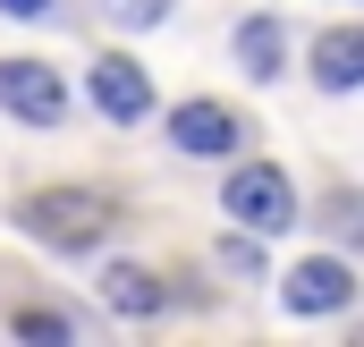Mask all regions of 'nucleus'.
Instances as JSON below:
<instances>
[{"instance_id":"1","label":"nucleus","mask_w":364,"mask_h":347,"mask_svg":"<svg viewBox=\"0 0 364 347\" xmlns=\"http://www.w3.org/2000/svg\"><path fill=\"white\" fill-rule=\"evenodd\" d=\"M26 229L60 255H93L110 237V203L85 195V186H43V195H26Z\"/></svg>"},{"instance_id":"2","label":"nucleus","mask_w":364,"mask_h":347,"mask_svg":"<svg viewBox=\"0 0 364 347\" xmlns=\"http://www.w3.org/2000/svg\"><path fill=\"white\" fill-rule=\"evenodd\" d=\"M246 237H279L288 220H296V186L272 170V161H246V170L229 178V203H220Z\"/></svg>"},{"instance_id":"3","label":"nucleus","mask_w":364,"mask_h":347,"mask_svg":"<svg viewBox=\"0 0 364 347\" xmlns=\"http://www.w3.org/2000/svg\"><path fill=\"white\" fill-rule=\"evenodd\" d=\"M0 110H17V119L51 127V119L68 110V85H60L43 60H0Z\"/></svg>"},{"instance_id":"4","label":"nucleus","mask_w":364,"mask_h":347,"mask_svg":"<svg viewBox=\"0 0 364 347\" xmlns=\"http://www.w3.org/2000/svg\"><path fill=\"white\" fill-rule=\"evenodd\" d=\"M348 297H356V279H348L339 255H314V262H296V271L279 279V305H288V314H339Z\"/></svg>"},{"instance_id":"5","label":"nucleus","mask_w":364,"mask_h":347,"mask_svg":"<svg viewBox=\"0 0 364 347\" xmlns=\"http://www.w3.org/2000/svg\"><path fill=\"white\" fill-rule=\"evenodd\" d=\"M237 136H246V127H237V110H220V102H178V110H170V144L195 153V161H220Z\"/></svg>"},{"instance_id":"6","label":"nucleus","mask_w":364,"mask_h":347,"mask_svg":"<svg viewBox=\"0 0 364 347\" xmlns=\"http://www.w3.org/2000/svg\"><path fill=\"white\" fill-rule=\"evenodd\" d=\"M93 102H102L110 119H144V110H153V85H144V68H136V60H119V51H110V60H93Z\"/></svg>"},{"instance_id":"7","label":"nucleus","mask_w":364,"mask_h":347,"mask_svg":"<svg viewBox=\"0 0 364 347\" xmlns=\"http://www.w3.org/2000/svg\"><path fill=\"white\" fill-rule=\"evenodd\" d=\"M314 77H322L331 93H356L364 85V34L356 26H331V34L314 43Z\"/></svg>"},{"instance_id":"8","label":"nucleus","mask_w":364,"mask_h":347,"mask_svg":"<svg viewBox=\"0 0 364 347\" xmlns=\"http://www.w3.org/2000/svg\"><path fill=\"white\" fill-rule=\"evenodd\" d=\"M102 297H110L119 314H161V279H153V271H136V262L102 271Z\"/></svg>"},{"instance_id":"9","label":"nucleus","mask_w":364,"mask_h":347,"mask_svg":"<svg viewBox=\"0 0 364 347\" xmlns=\"http://www.w3.org/2000/svg\"><path fill=\"white\" fill-rule=\"evenodd\" d=\"M237 60H246L255 77H279V17H246V26H237Z\"/></svg>"},{"instance_id":"10","label":"nucleus","mask_w":364,"mask_h":347,"mask_svg":"<svg viewBox=\"0 0 364 347\" xmlns=\"http://www.w3.org/2000/svg\"><path fill=\"white\" fill-rule=\"evenodd\" d=\"M17 339L60 347V339H77V322H68V314H43V305H17Z\"/></svg>"},{"instance_id":"11","label":"nucleus","mask_w":364,"mask_h":347,"mask_svg":"<svg viewBox=\"0 0 364 347\" xmlns=\"http://www.w3.org/2000/svg\"><path fill=\"white\" fill-rule=\"evenodd\" d=\"M161 9H170V0H102L110 26H161Z\"/></svg>"},{"instance_id":"12","label":"nucleus","mask_w":364,"mask_h":347,"mask_svg":"<svg viewBox=\"0 0 364 347\" xmlns=\"http://www.w3.org/2000/svg\"><path fill=\"white\" fill-rule=\"evenodd\" d=\"M9 17H51V0H0Z\"/></svg>"}]
</instances>
